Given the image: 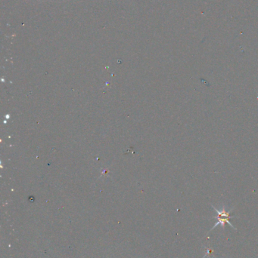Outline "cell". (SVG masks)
Here are the masks:
<instances>
[{"label":"cell","mask_w":258,"mask_h":258,"mask_svg":"<svg viewBox=\"0 0 258 258\" xmlns=\"http://www.w3.org/2000/svg\"><path fill=\"white\" fill-rule=\"evenodd\" d=\"M212 207H213V208L214 209V211H215L217 213V219L218 220V221H217V223L214 224V226H213L212 229H211V230H213V229H214V228L216 227V226H218V225H221V226L223 227V229H224L225 223H228V224L230 225V226H232L233 229H235V230H237L236 228H235V226H234L233 225H232V223L229 222V219L231 218L230 213L232 212V211L233 210V208H232V209L229 210V211H226V209H225V207H223V209H222L221 211H219V210H217V208H216L214 206H213V205H212Z\"/></svg>","instance_id":"1"},{"label":"cell","mask_w":258,"mask_h":258,"mask_svg":"<svg viewBox=\"0 0 258 258\" xmlns=\"http://www.w3.org/2000/svg\"><path fill=\"white\" fill-rule=\"evenodd\" d=\"M213 252H214V250H213L212 248H211V247H209V248H207L206 250H205V255L204 256V257H206L207 256H208V255H211L213 253Z\"/></svg>","instance_id":"2"}]
</instances>
